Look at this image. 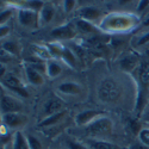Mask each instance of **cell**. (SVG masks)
<instances>
[{
  "mask_svg": "<svg viewBox=\"0 0 149 149\" xmlns=\"http://www.w3.org/2000/svg\"><path fill=\"white\" fill-rule=\"evenodd\" d=\"M75 26H77V30H79L82 33H93L97 31L95 26L92 23H90L87 20H84V19H78L75 22Z\"/></svg>",
  "mask_w": 149,
  "mask_h": 149,
  "instance_id": "d6986e66",
  "label": "cell"
},
{
  "mask_svg": "<svg viewBox=\"0 0 149 149\" xmlns=\"http://www.w3.org/2000/svg\"><path fill=\"white\" fill-rule=\"evenodd\" d=\"M12 149H30L26 136L22 131H16L12 136Z\"/></svg>",
  "mask_w": 149,
  "mask_h": 149,
  "instance_id": "5bb4252c",
  "label": "cell"
},
{
  "mask_svg": "<svg viewBox=\"0 0 149 149\" xmlns=\"http://www.w3.org/2000/svg\"><path fill=\"white\" fill-rule=\"evenodd\" d=\"M77 33V26L67 24V25H62L58 28H55L52 31V37L56 40H72Z\"/></svg>",
  "mask_w": 149,
  "mask_h": 149,
  "instance_id": "52a82bcc",
  "label": "cell"
},
{
  "mask_svg": "<svg viewBox=\"0 0 149 149\" xmlns=\"http://www.w3.org/2000/svg\"><path fill=\"white\" fill-rule=\"evenodd\" d=\"M11 15H12L11 11H3V12H1V23H3V25H4V23L6 22V18H7V17L10 18Z\"/></svg>",
  "mask_w": 149,
  "mask_h": 149,
  "instance_id": "f546056e",
  "label": "cell"
},
{
  "mask_svg": "<svg viewBox=\"0 0 149 149\" xmlns=\"http://www.w3.org/2000/svg\"><path fill=\"white\" fill-rule=\"evenodd\" d=\"M148 102H149V95H148Z\"/></svg>",
  "mask_w": 149,
  "mask_h": 149,
  "instance_id": "e575fe53",
  "label": "cell"
},
{
  "mask_svg": "<svg viewBox=\"0 0 149 149\" xmlns=\"http://www.w3.org/2000/svg\"><path fill=\"white\" fill-rule=\"evenodd\" d=\"M139 79L143 86H149V63H143L139 72Z\"/></svg>",
  "mask_w": 149,
  "mask_h": 149,
  "instance_id": "7402d4cb",
  "label": "cell"
},
{
  "mask_svg": "<svg viewBox=\"0 0 149 149\" xmlns=\"http://www.w3.org/2000/svg\"><path fill=\"white\" fill-rule=\"evenodd\" d=\"M149 25V16L144 19V22H143V26H148Z\"/></svg>",
  "mask_w": 149,
  "mask_h": 149,
  "instance_id": "836d02e7",
  "label": "cell"
},
{
  "mask_svg": "<svg viewBox=\"0 0 149 149\" xmlns=\"http://www.w3.org/2000/svg\"><path fill=\"white\" fill-rule=\"evenodd\" d=\"M112 120L107 117H99L86 127V131L90 136H105L112 130Z\"/></svg>",
  "mask_w": 149,
  "mask_h": 149,
  "instance_id": "7a4b0ae2",
  "label": "cell"
},
{
  "mask_svg": "<svg viewBox=\"0 0 149 149\" xmlns=\"http://www.w3.org/2000/svg\"><path fill=\"white\" fill-rule=\"evenodd\" d=\"M63 7H65V12L66 13H69V12L75 7V1H72V0H68V1H65L63 4Z\"/></svg>",
  "mask_w": 149,
  "mask_h": 149,
  "instance_id": "4316f807",
  "label": "cell"
},
{
  "mask_svg": "<svg viewBox=\"0 0 149 149\" xmlns=\"http://www.w3.org/2000/svg\"><path fill=\"white\" fill-rule=\"evenodd\" d=\"M131 149H149V147H146L143 144H135L131 147Z\"/></svg>",
  "mask_w": 149,
  "mask_h": 149,
  "instance_id": "1f68e13d",
  "label": "cell"
},
{
  "mask_svg": "<svg viewBox=\"0 0 149 149\" xmlns=\"http://www.w3.org/2000/svg\"><path fill=\"white\" fill-rule=\"evenodd\" d=\"M98 95L102 102H105V103L116 102L120 95V87L115 80L106 79L102 81L100 86H99Z\"/></svg>",
  "mask_w": 149,
  "mask_h": 149,
  "instance_id": "6da1fadb",
  "label": "cell"
},
{
  "mask_svg": "<svg viewBox=\"0 0 149 149\" xmlns=\"http://www.w3.org/2000/svg\"><path fill=\"white\" fill-rule=\"evenodd\" d=\"M61 58L63 60L66 62V65H68L69 67H77V56L70 49H68V48L62 49Z\"/></svg>",
  "mask_w": 149,
  "mask_h": 149,
  "instance_id": "ffe728a7",
  "label": "cell"
},
{
  "mask_svg": "<svg viewBox=\"0 0 149 149\" xmlns=\"http://www.w3.org/2000/svg\"><path fill=\"white\" fill-rule=\"evenodd\" d=\"M25 75H26V79L30 84L35 85V86H42L44 84V77L43 74L37 72L36 69L26 66L25 67Z\"/></svg>",
  "mask_w": 149,
  "mask_h": 149,
  "instance_id": "7c38bea8",
  "label": "cell"
},
{
  "mask_svg": "<svg viewBox=\"0 0 149 149\" xmlns=\"http://www.w3.org/2000/svg\"><path fill=\"white\" fill-rule=\"evenodd\" d=\"M149 5V1H148V0H144V1H140L139 3V7H137V10L139 11H141V10H143L146 6H148Z\"/></svg>",
  "mask_w": 149,
  "mask_h": 149,
  "instance_id": "4dcf8cb0",
  "label": "cell"
},
{
  "mask_svg": "<svg viewBox=\"0 0 149 149\" xmlns=\"http://www.w3.org/2000/svg\"><path fill=\"white\" fill-rule=\"evenodd\" d=\"M54 15H55V11H54L53 6L48 5V4H44L43 8L40 12V22H41L42 25L43 24H48L49 22H50L53 19Z\"/></svg>",
  "mask_w": 149,
  "mask_h": 149,
  "instance_id": "e0dca14e",
  "label": "cell"
},
{
  "mask_svg": "<svg viewBox=\"0 0 149 149\" xmlns=\"http://www.w3.org/2000/svg\"><path fill=\"white\" fill-rule=\"evenodd\" d=\"M62 111H65L63 100L60 99V98H57V97H54V98H50L44 104V106H43V116H44V118H47L49 116H53V115H56L58 112H62Z\"/></svg>",
  "mask_w": 149,
  "mask_h": 149,
  "instance_id": "5b68a950",
  "label": "cell"
},
{
  "mask_svg": "<svg viewBox=\"0 0 149 149\" xmlns=\"http://www.w3.org/2000/svg\"><path fill=\"white\" fill-rule=\"evenodd\" d=\"M1 84L7 90H11V91L18 93V95H20V97H28L29 95L28 91L24 88V86L22 85L20 80L16 75H13V74L7 73L6 75H4L1 78Z\"/></svg>",
  "mask_w": 149,
  "mask_h": 149,
  "instance_id": "277c9868",
  "label": "cell"
},
{
  "mask_svg": "<svg viewBox=\"0 0 149 149\" xmlns=\"http://www.w3.org/2000/svg\"><path fill=\"white\" fill-rule=\"evenodd\" d=\"M18 20L20 25L25 28H37L40 25V13L28 7H24L18 12Z\"/></svg>",
  "mask_w": 149,
  "mask_h": 149,
  "instance_id": "3957f363",
  "label": "cell"
},
{
  "mask_svg": "<svg viewBox=\"0 0 149 149\" xmlns=\"http://www.w3.org/2000/svg\"><path fill=\"white\" fill-rule=\"evenodd\" d=\"M143 116H144V119L149 122V106L146 109V111H144V115H143Z\"/></svg>",
  "mask_w": 149,
  "mask_h": 149,
  "instance_id": "d6a6232c",
  "label": "cell"
},
{
  "mask_svg": "<svg viewBox=\"0 0 149 149\" xmlns=\"http://www.w3.org/2000/svg\"><path fill=\"white\" fill-rule=\"evenodd\" d=\"M92 147L93 149H118V147L113 143H110L106 141H92Z\"/></svg>",
  "mask_w": 149,
  "mask_h": 149,
  "instance_id": "cb8c5ba5",
  "label": "cell"
},
{
  "mask_svg": "<svg viewBox=\"0 0 149 149\" xmlns=\"http://www.w3.org/2000/svg\"><path fill=\"white\" fill-rule=\"evenodd\" d=\"M58 91L67 95H79L82 88L79 84L75 82H63L58 86Z\"/></svg>",
  "mask_w": 149,
  "mask_h": 149,
  "instance_id": "4fadbf2b",
  "label": "cell"
},
{
  "mask_svg": "<svg viewBox=\"0 0 149 149\" xmlns=\"http://www.w3.org/2000/svg\"><path fill=\"white\" fill-rule=\"evenodd\" d=\"M136 65H137V57L132 55H127L120 60V67L127 72L132 70L136 67Z\"/></svg>",
  "mask_w": 149,
  "mask_h": 149,
  "instance_id": "44dd1931",
  "label": "cell"
},
{
  "mask_svg": "<svg viewBox=\"0 0 149 149\" xmlns=\"http://www.w3.org/2000/svg\"><path fill=\"white\" fill-rule=\"evenodd\" d=\"M66 115H67L66 111H62V112H58V113H56V115L49 116V117L44 118L43 120H41L38 125H40L41 128H50V127H55L56 124H58L62 119L65 118Z\"/></svg>",
  "mask_w": 149,
  "mask_h": 149,
  "instance_id": "9a60e30c",
  "label": "cell"
},
{
  "mask_svg": "<svg viewBox=\"0 0 149 149\" xmlns=\"http://www.w3.org/2000/svg\"><path fill=\"white\" fill-rule=\"evenodd\" d=\"M26 63L29 67L36 69L37 72L40 73H47V62L38 58V57H35V58H26Z\"/></svg>",
  "mask_w": 149,
  "mask_h": 149,
  "instance_id": "ac0fdd59",
  "label": "cell"
},
{
  "mask_svg": "<svg viewBox=\"0 0 149 149\" xmlns=\"http://www.w3.org/2000/svg\"><path fill=\"white\" fill-rule=\"evenodd\" d=\"M22 104L16 100L13 97L3 94L1 97V113H20L22 111Z\"/></svg>",
  "mask_w": 149,
  "mask_h": 149,
  "instance_id": "8992f818",
  "label": "cell"
},
{
  "mask_svg": "<svg viewBox=\"0 0 149 149\" xmlns=\"http://www.w3.org/2000/svg\"><path fill=\"white\" fill-rule=\"evenodd\" d=\"M26 139H28L30 149H42V148H43L42 142H41L38 139H37V137H35V136H32V135H28V136H26Z\"/></svg>",
  "mask_w": 149,
  "mask_h": 149,
  "instance_id": "d4e9b609",
  "label": "cell"
},
{
  "mask_svg": "<svg viewBox=\"0 0 149 149\" xmlns=\"http://www.w3.org/2000/svg\"><path fill=\"white\" fill-rule=\"evenodd\" d=\"M131 25V19L125 16H112L110 20L106 22V28L112 29H119V30H127Z\"/></svg>",
  "mask_w": 149,
  "mask_h": 149,
  "instance_id": "9c48e42d",
  "label": "cell"
},
{
  "mask_svg": "<svg viewBox=\"0 0 149 149\" xmlns=\"http://www.w3.org/2000/svg\"><path fill=\"white\" fill-rule=\"evenodd\" d=\"M139 140L141 144L149 147V129H141L139 131Z\"/></svg>",
  "mask_w": 149,
  "mask_h": 149,
  "instance_id": "484cf974",
  "label": "cell"
},
{
  "mask_svg": "<svg viewBox=\"0 0 149 149\" xmlns=\"http://www.w3.org/2000/svg\"><path fill=\"white\" fill-rule=\"evenodd\" d=\"M3 50L11 55H17L19 54V47L13 41H6L3 43Z\"/></svg>",
  "mask_w": 149,
  "mask_h": 149,
  "instance_id": "603a6c76",
  "label": "cell"
},
{
  "mask_svg": "<svg viewBox=\"0 0 149 149\" xmlns=\"http://www.w3.org/2000/svg\"><path fill=\"white\" fill-rule=\"evenodd\" d=\"M26 122V117L22 113H6L3 115V123L7 128H17L22 127Z\"/></svg>",
  "mask_w": 149,
  "mask_h": 149,
  "instance_id": "30bf717a",
  "label": "cell"
},
{
  "mask_svg": "<svg viewBox=\"0 0 149 149\" xmlns=\"http://www.w3.org/2000/svg\"><path fill=\"white\" fill-rule=\"evenodd\" d=\"M100 116H102V112H99V111L86 110V111H82V112H80V113H78L75 116V123H77V125H79V127L88 125V124H91L94 119L99 118Z\"/></svg>",
  "mask_w": 149,
  "mask_h": 149,
  "instance_id": "ba28073f",
  "label": "cell"
},
{
  "mask_svg": "<svg viewBox=\"0 0 149 149\" xmlns=\"http://www.w3.org/2000/svg\"><path fill=\"white\" fill-rule=\"evenodd\" d=\"M102 16V12L100 10H98L97 7H92V6H87V7H84L79 11V17L80 19L84 20H87V22H94L98 20Z\"/></svg>",
  "mask_w": 149,
  "mask_h": 149,
  "instance_id": "8fae6325",
  "label": "cell"
},
{
  "mask_svg": "<svg viewBox=\"0 0 149 149\" xmlns=\"http://www.w3.org/2000/svg\"><path fill=\"white\" fill-rule=\"evenodd\" d=\"M148 42H149V32L141 37V38L139 40V42H137V45H144V44H147Z\"/></svg>",
  "mask_w": 149,
  "mask_h": 149,
  "instance_id": "f1b7e54d",
  "label": "cell"
},
{
  "mask_svg": "<svg viewBox=\"0 0 149 149\" xmlns=\"http://www.w3.org/2000/svg\"><path fill=\"white\" fill-rule=\"evenodd\" d=\"M62 73V66L56 60H49L47 62V77L49 79H55Z\"/></svg>",
  "mask_w": 149,
  "mask_h": 149,
  "instance_id": "2e32d148",
  "label": "cell"
},
{
  "mask_svg": "<svg viewBox=\"0 0 149 149\" xmlns=\"http://www.w3.org/2000/svg\"><path fill=\"white\" fill-rule=\"evenodd\" d=\"M68 148L69 149H87L85 146H82L78 142H74V141H68Z\"/></svg>",
  "mask_w": 149,
  "mask_h": 149,
  "instance_id": "83f0119b",
  "label": "cell"
}]
</instances>
